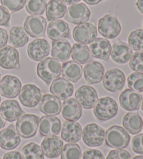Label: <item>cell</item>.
Listing matches in <instances>:
<instances>
[{"mask_svg":"<svg viewBox=\"0 0 143 159\" xmlns=\"http://www.w3.org/2000/svg\"><path fill=\"white\" fill-rule=\"evenodd\" d=\"M36 69L39 77L48 84L58 78L62 73L61 64L53 57L43 59L37 65Z\"/></svg>","mask_w":143,"mask_h":159,"instance_id":"6da1fadb","label":"cell"},{"mask_svg":"<svg viewBox=\"0 0 143 159\" xmlns=\"http://www.w3.org/2000/svg\"><path fill=\"white\" fill-rule=\"evenodd\" d=\"M105 144L116 149L126 148L130 143V135L124 128L117 125L109 128L105 133Z\"/></svg>","mask_w":143,"mask_h":159,"instance_id":"7a4b0ae2","label":"cell"},{"mask_svg":"<svg viewBox=\"0 0 143 159\" xmlns=\"http://www.w3.org/2000/svg\"><path fill=\"white\" fill-rule=\"evenodd\" d=\"M98 30L105 39H114L119 35L122 27L115 14L109 13L99 20Z\"/></svg>","mask_w":143,"mask_h":159,"instance_id":"3957f363","label":"cell"},{"mask_svg":"<svg viewBox=\"0 0 143 159\" xmlns=\"http://www.w3.org/2000/svg\"><path fill=\"white\" fill-rule=\"evenodd\" d=\"M118 112L116 101L109 96L103 97L97 101L94 107V114L100 121H108L114 118Z\"/></svg>","mask_w":143,"mask_h":159,"instance_id":"277c9868","label":"cell"},{"mask_svg":"<svg viewBox=\"0 0 143 159\" xmlns=\"http://www.w3.org/2000/svg\"><path fill=\"white\" fill-rule=\"evenodd\" d=\"M39 120V116L31 114L24 115L20 117L16 124L20 136L25 139L34 137L38 130Z\"/></svg>","mask_w":143,"mask_h":159,"instance_id":"5b68a950","label":"cell"},{"mask_svg":"<svg viewBox=\"0 0 143 159\" xmlns=\"http://www.w3.org/2000/svg\"><path fill=\"white\" fill-rule=\"evenodd\" d=\"M125 82L124 73L119 69H112L107 70L103 78L104 88L113 93H117L122 91Z\"/></svg>","mask_w":143,"mask_h":159,"instance_id":"8992f818","label":"cell"},{"mask_svg":"<svg viewBox=\"0 0 143 159\" xmlns=\"http://www.w3.org/2000/svg\"><path fill=\"white\" fill-rule=\"evenodd\" d=\"M82 140L89 147H99L105 140V131L96 124H89L82 131Z\"/></svg>","mask_w":143,"mask_h":159,"instance_id":"52a82bcc","label":"cell"},{"mask_svg":"<svg viewBox=\"0 0 143 159\" xmlns=\"http://www.w3.org/2000/svg\"><path fill=\"white\" fill-rule=\"evenodd\" d=\"M91 12L85 4L79 3L68 7L64 16V20L73 25H81L87 22L90 18Z\"/></svg>","mask_w":143,"mask_h":159,"instance_id":"ba28073f","label":"cell"},{"mask_svg":"<svg viewBox=\"0 0 143 159\" xmlns=\"http://www.w3.org/2000/svg\"><path fill=\"white\" fill-rule=\"evenodd\" d=\"M41 96V91L38 87L27 84L21 88L19 93V100L25 107H34L39 103Z\"/></svg>","mask_w":143,"mask_h":159,"instance_id":"9c48e42d","label":"cell"},{"mask_svg":"<svg viewBox=\"0 0 143 159\" xmlns=\"http://www.w3.org/2000/svg\"><path fill=\"white\" fill-rule=\"evenodd\" d=\"M96 36V27L90 22H85L77 25L73 31V37L79 43L90 44L95 40Z\"/></svg>","mask_w":143,"mask_h":159,"instance_id":"30bf717a","label":"cell"},{"mask_svg":"<svg viewBox=\"0 0 143 159\" xmlns=\"http://www.w3.org/2000/svg\"><path fill=\"white\" fill-rule=\"evenodd\" d=\"M47 22L44 18L39 16H27L24 22L27 33L32 38L42 37L45 35Z\"/></svg>","mask_w":143,"mask_h":159,"instance_id":"8fae6325","label":"cell"},{"mask_svg":"<svg viewBox=\"0 0 143 159\" xmlns=\"http://www.w3.org/2000/svg\"><path fill=\"white\" fill-rule=\"evenodd\" d=\"M22 88L20 80L13 75H7L0 80V94L7 98H13L19 95Z\"/></svg>","mask_w":143,"mask_h":159,"instance_id":"7c38bea8","label":"cell"},{"mask_svg":"<svg viewBox=\"0 0 143 159\" xmlns=\"http://www.w3.org/2000/svg\"><path fill=\"white\" fill-rule=\"evenodd\" d=\"M75 97L80 105L87 110L93 108L98 101V94L96 89L88 85L80 87L76 92Z\"/></svg>","mask_w":143,"mask_h":159,"instance_id":"4fadbf2b","label":"cell"},{"mask_svg":"<svg viewBox=\"0 0 143 159\" xmlns=\"http://www.w3.org/2000/svg\"><path fill=\"white\" fill-rule=\"evenodd\" d=\"M50 45L45 39H37L28 45L27 55L33 61H41L49 55Z\"/></svg>","mask_w":143,"mask_h":159,"instance_id":"5bb4252c","label":"cell"},{"mask_svg":"<svg viewBox=\"0 0 143 159\" xmlns=\"http://www.w3.org/2000/svg\"><path fill=\"white\" fill-rule=\"evenodd\" d=\"M0 66L11 70L20 68V55L18 50L10 45L0 49Z\"/></svg>","mask_w":143,"mask_h":159,"instance_id":"9a60e30c","label":"cell"},{"mask_svg":"<svg viewBox=\"0 0 143 159\" xmlns=\"http://www.w3.org/2000/svg\"><path fill=\"white\" fill-rule=\"evenodd\" d=\"M61 127V120L55 116H44L39 120V133L44 137L59 134Z\"/></svg>","mask_w":143,"mask_h":159,"instance_id":"2e32d148","label":"cell"},{"mask_svg":"<svg viewBox=\"0 0 143 159\" xmlns=\"http://www.w3.org/2000/svg\"><path fill=\"white\" fill-rule=\"evenodd\" d=\"M142 96L131 89H125L119 96V101L120 106L127 111L138 110L141 106Z\"/></svg>","mask_w":143,"mask_h":159,"instance_id":"e0dca14e","label":"cell"},{"mask_svg":"<svg viewBox=\"0 0 143 159\" xmlns=\"http://www.w3.org/2000/svg\"><path fill=\"white\" fill-rule=\"evenodd\" d=\"M21 141V136L13 124L9 125L0 131V147L3 149L11 150L15 149L19 145Z\"/></svg>","mask_w":143,"mask_h":159,"instance_id":"ac0fdd59","label":"cell"},{"mask_svg":"<svg viewBox=\"0 0 143 159\" xmlns=\"http://www.w3.org/2000/svg\"><path fill=\"white\" fill-rule=\"evenodd\" d=\"M50 91L59 100H66L73 95L74 87L73 84L64 78H58L53 81Z\"/></svg>","mask_w":143,"mask_h":159,"instance_id":"d6986e66","label":"cell"},{"mask_svg":"<svg viewBox=\"0 0 143 159\" xmlns=\"http://www.w3.org/2000/svg\"><path fill=\"white\" fill-rule=\"evenodd\" d=\"M41 147L44 154L48 158L53 159L59 157L63 148V141L57 136H48L42 141Z\"/></svg>","mask_w":143,"mask_h":159,"instance_id":"ffe728a7","label":"cell"},{"mask_svg":"<svg viewBox=\"0 0 143 159\" xmlns=\"http://www.w3.org/2000/svg\"><path fill=\"white\" fill-rule=\"evenodd\" d=\"M83 72L86 82L90 84H94L101 82L105 73V69L99 61H91L85 65Z\"/></svg>","mask_w":143,"mask_h":159,"instance_id":"44dd1931","label":"cell"},{"mask_svg":"<svg viewBox=\"0 0 143 159\" xmlns=\"http://www.w3.org/2000/svg\"><path fill=\"white\" fill-rule=\"evenodd\" d=\"M24 113L18 102L16 100H6L0 106V114L5 120L9 122L18 120Z\"/></svg>","mask_w":143,"mask_h":159,"instance_id":"7402d4cb","label":"cell"},{"mask_svg":"<svg viewBox=\"0 0 143 159\" xmlns=\"http://www.w3.org/2000/svg\"><path fill=\"white\" fill-rule=\"evenodd\" d=\"M39 110L47 116L58 115L62 110L61 100L54 95L45 94L39 102Z\"/></svg>","mask_w":143,"mask_h":159,"instance_id":"603a6c76","label":"cell"},{"mask_svg":"<svg viewBox=\"0 0 143 159\" xmlns=\"http://www.w3.org/2000/svg\"><path fill=\"white\" fill-rule=\"evenodd\" d=\"M110 42L106 39L97 38L90 45V50L94 57L108 61L111 54Z\"/></svg>","mask_w":143,"mask_h":159,"instance_id":"cb8c5ba5","label":"cell"},{"mask_svg":"<svg viewBox=\"0 0 143 159\" xmlns=\"http://www.w3.org/2000/svg\"><path fill=\"white\" fill-rule=\"evenodd\" d=\"M132 55L133 50L128 44L121 41H117L113 43L111 50V57L115 63L127 64L129 61Z\"/></svg>","mask_w":143,"mask_h":159,"instance_id":"d4e9b609","label":"cell"},{"mask_svg":"<svg viewBox=\"0 0 143 159\" xmlns=\"http://www.w3.org/2000/svg\"><path fill=\"white\" fill-rule=\"evenodd\" d=\"M47 35L53 41L70 37L68 25L62 20H57L50 22L47 27Z\"/></svg>","mask_w":143,"mask_h":159,"instance_id":"484cf974","label":"cell"},{"mask_svg":"<svg viewBox=\"0 0 143 159\" xmlns=\"http://www.w3.org/2000/svg\"><path fill=\"white\" fill-rule=\"evenodd\" d=\"M61 137L68 143L78 142L82 137V127L78 122L73 121H64L62 125Z\"/></svg>","mask_w":143,"mask_h":159,"instance_id":"4316f807","label":"cell"},{"mask_svg":"<svg viewBox=\"0 0 143 159\" xmlns=\"http://www.w3.org/2000/svg\"><path fill=\"white\" fill-rule=\"evenodd\" d=\"M62 117L68 121H78L82 115V107L75 98H68L63 102L62 108Z\"/></svg>","mask_w":143,"mask_h":159,"instance_id":"83f0119b","label":"cell"},{"mask_svg":"<svg viewBox=\"0 0 143 159\" xmlns=\"http://www.w3.org/2000/svg\"><path fill=\"white\" fill-rule=\"evenodd\" d=\"M71 46L67 40L62 39L53 41L52 43L51 55L59 61H65L70 58Z\"/></svg>","mask_w":143,"mask_h":159,"instance_id":"f1b7e54d","label":"cell"},{"mask_svg":"<svg viewBox=\"0 0 143 159\" xmlns=\"http://www.w3.org/2000/svg\"><path fill=\"white\" fill-rule=\"evenodd\" d=\"M62 75L68 81L77 82L82 78V67L75 61L64 62L62 66Z\"/></svg>","mask_w":143,"mask_h":159,"instance_id":"f546056e","label":"cell"},{"mask_svg":"<svg viewBox=\"0 0 143 159\" xmlns=\"http://www.w3.org/2000/svg\"><path fill=\"white\" fill-rule=\"evenodd\" d=\"M67 11V5L62 0H50L47 4L45 14L48 21H53L64 17Z\"/></svg>","mask_w":143,"mask_h":159,"instance_id":"4dcf8cb0","label":"cell"},{"mask_svg":"<svg viewBox=\"0 0 143 159\" xmlns=\"http://www.w3.org/2000/svg\"><path fill=\"white\" fill-rule=\"evenodd\" d=\"M143 121L137 112H128L123 118L122 124L131 134L136 135L141 131Z\"/></svg>","mask_w":143,"mask_h":159,"instance_id":"1f68e13d","label":"cell"},{"mask_svg":"<svg viewBox=\"0 0 143 159\" xmlns=\"http://www.w3.org/2000/svg\"><path fill=\"white\" fill-rule=\"evenodd\" d=\"M71 57L78 63L85 64L93 60V56L87 45L82 43H74L71 49Z\"/></svg>","mask_w":143,"mask_h":159,"instance_id":"d6a6232c","label":"cell"},{"mask_svg":"<svg viewBox=\"0 0 143 159\" xmlns=\"http://www.w3.org/2000/svg\"><path fill=\"white\" fill-rule=\"evenodd\" d=\"M29 41V36L21 26L13 27L9 31L8 42L14 48H22Z\"/></svg>","mask_w":143,"mask_h":159,"instance_id":"836d02e7","label":"cell"},{"mask_svg":"<svg viewBox=\"0 0 143 159\" xmlns=\"http://www.w3.org/2000/svg\"><path fill=\"white\" fill-rule=\"evenodd\" d=\"M22 153L25 159H44L41 147L34 143L26 144L22 148Z\"/></svg>","mask_w":143,"mask_h":159,"instance_id":"e575fe53","label":"cell"},{"mask_svg":"<svg viewBox=\"0 0 143 159\" xmlns=\"http://www.w3.org/2000/svg\"><path fill=\"white\" fill-rule=\"evenodd\" d=\"M47 7V0H27L25 8L27 12L33 16L44 13Z\"/></svg>","mask_w":143,"mask_h":159,"instance_id":"d590c367","label":"cell"},{"mask_svg":"<svg viewBox=\"0 0 143 159\" xmlns=\"http://www.w3.org/2000/svg\"><path fill=\"white\" fill-rule=\"evenodd\" d=\"M61 159H82L81 147L78 144H65L61 152Z\"/></svg>","mask_w":143,"mask_h":159,"instance_id":"8d00e7d4","label":"cell"},{"mask_svg":"<svg viewBox=\"0 0 143 159\" xmlns=\"http://www.w3.org/2000/svg\"><path fill=\"white\" fill-rule=\"evenodd\" d=\"M128 45L133 50L143 51V30L138 29L131 32L128 38Z\"/></svg>","mask_w":143,"mask_h":159,"instance_id":"74e56055","label":"cell"},{"mask_svg":"<svg viewBox=\"0 0 143 159\" xmlns=\"http://www.w3.org/2000/svg\"><path fill=\"white\" fill-rule=\"evenodd\" d=\"M128 87L136 92H143V73H131L127 78Z\"/></svg>","mask_w":143,"mask_h":159,"instance_id":"f35d334b","label":"cell"},{"mask_svg":"<svg viewBox=\"0 0 143 159\" xmlns=\"http://www.w3.org/2000/svg\"><path fill=\"white\" fill-rule=\"evenodd\" d=\"M131 69L135 72H143V51H138L131 56L129 60Z\"/></svg>","mask_w":143,"mask_h":159,"instance_id":"ab89813d","label":"cell"},{"mask_svg":"<svg viewBox=\"0 0 143 159\" xmlns=\"http://www.w3.org/2000/svg\"><path fill=\"white\" fill-rule=\"evenodd\" d=\"M27 0H0L6 9L14 13L23 8Z\"/></svg>","mask_w":143,"mask_h":159,"instance_id":"60d3db41","label":"cell"},{"mask_svg":"<svg viewBox=\"0 0 143 159\" xmlns=\"http://www.w3.org/2000/svg\"><path fill=\"white\" fill-rule=\"evenodd\" d=\"M106 159H131V155L124 149H114L109 152Z\"/></svg>","mask_w":143,"mask_h":159,"instance_id":"b9f144b4","label":"cell"},{"mask_svg":"<svg viewBox=\"0 0 143 159\" xmlns=\"http://www.w3.org/2000/svg\"><path fill=\"white\" fill-rule=\"evenodd\" d=\"M132 149L136 154L143 155V133L137 135L133 138Z\"/></svg>","mask_w":143,"mask_h":159,"instance_id":"7bdbcfd3","label":"cell"},{"mask_svg":"<svg viewBox=\"0 0 143 159\" xmlns=\"http://www.w3.org/2000/svg\"><path fill=\"white\" fill-rule=\"evenodd\" d=\"M82 159H105V157L99 150L90 149L84 152Z\"/></svg>","mask_w":143,"mask_h":159,"instance_id":"ee69618b","label":"cell"},{"mask_svg":"<svg viewBox=\"0 0 143 159\" xmlns=\"http://www.w3.org/2000/svg\"><path fill=\"white\" fill-rule=\"evenodd\" d=\"M11 20L8 11L2 6H0V26H8Z\"/></svg>","mask_w":143,"mask_h":159,"instance_id":"f6af8a7d","label":"cell"},{"mask_svg":"<svg viewBox=\"0 0 143 159\" xmlns=\"http://www.w3.org/2000/svg\"><path fill=\"white\" fill-rule=\"evenodd\" d=\"M8 39V34L7 31L0 27V49L6 46Z\"/></svg>","mask_w":143,"mask_h":159,"instance_id":"bcb514c9","label":"cell"},{"mask_svg":"<svg viewBox=\"0 0 143 159\" xmlns=\"http://www.w3.org/2000/svg\"><path fill=\"white\" fill-rule=\"evenodd\" d=\"M3 159H25L23 156L21 152L18 151H13L4 154Z\"/></svg>","mask_w":143,"mask_h":159,"instance_id":"7dc6e473","label":"cell"},{"mask_svg":"<svg viewBox=\"0 0 143 159\" xmlns=\"http://www.w3.org/2000/svg\"><path fill=\"white\" fill-rule=\"evenodd\" d=\"M136 5L138 10L141 11L142 13H143V0H137L136 3Z\"/></svg>","mask_w":143,"mask_h":159,"instance_id":"c3c4849f","label":"cell"},{"mask_svg":"<svg viewBox=\"0 0 143 159\" xmlns=\"http://www.w3.org/2000/svg\"><path fill=\"white\" fill-rule=\"evenodd\" d=\"M83 1L89 5H96L99 4V2H102L103 0H83Z\"/></svg>","mask_w":143,"mask_h":159,"instance_id":"681fc988","label":"cell"},{"mask_svg":"<svg viewBox=\"0 0 143 159\" xmlns=\"http://www.w3.org/2000/svg\"><path fill=\"white\" fill-rule=\"evenodd\" d=\"M63 2H64L65 4H67V5H73L77 4V3L79 2L81 0H62Z\"/></svg>","mask_w":143,"mask_h":159,"instance_id":"f907efd6","label":"cell"},{"mask_svg":"<svg viewBox=\"0 0 143 159\" xmlns=\"http://www.w3.org/2000/svg\"><path fill=\"white\" fill-rule=\"evenodd\" d=\"M6 125V120L2 117V115L0 114V130H1Z\"/></svg>","mask_w":143,"mask_h":159,"instance_id":"816d5d0a","label":"cell"},{"mask_svg":"<svg viewBox=\"0 0 143 159\" xmlns=\"http://www.w3.org/2000/svg\"><path fill=\"white\" fill-rule=\"evenodd\" d=\"M133 159H143V156H137V157H135Z\"/></svg>","mask_w":143,"mask_h":159,"instance_id":"f5cc1de1","label":"cell"},{"mask_svg":"<svg viewBox=\"0 0 143 159\" xmlns=\"http://www.w3.org/2000/svg\"><path fill=\"white\" fill-rule=\"evenodd\" d=\"M141 109L143 111V97H142V102H141Z\"/></svg>","mask_w":143,"mask_h":159,"instance_id":"db71d44e","label":"cell"},{"mask_svg":"<svg viewBox=\"0 0 143 159\" xmlns=\"http://www.w3.org/2000/svg\"><path fill=\"white\" fill-rule=\"evenodd\" d=\"M0 102H1V96H0Z\"/></svg>","mask_w":143,"mask_h":159,"instance_id":"11a10c76","label":"cell"},{"mask_svg":"<svg viewBox=\"0 0 143 159\" xmlns=\"http://www.w3.org/2000/svg\"><path fill=\"white\" fill-rule=\"evenodd\" d=\"M0 80H1V74H0Z\"/></svg>","mask_w":143,"mask_h":159,"instance_id":"9f6ffc18","label":"cell"},{"mask_svg":"<svg viewBox=\"0 0 143 159\" xmlns=\"http://www.w3.org/2000/svg\"><path fill=\"white\" fill-rule=\"evenodd\" d=\"M142 127H143V124H142Z\"/></svg>","mask_w":143,"mask_h":159,"instance_id":"6f0895ef","label":"cell"},{"mask_svg":"<svg viewBox=\"0 0 143 159\" xmlns=\"http://www.w3.org/2000/svg\"><path fill=\"white\" fill-rule=\"evenodd\" d=\"M0 159H1V158H0Z\"/></svg>","mask_w":143,"mask_h":159,"instance_id":"680465c9","label":"cell"}]
</instances>
